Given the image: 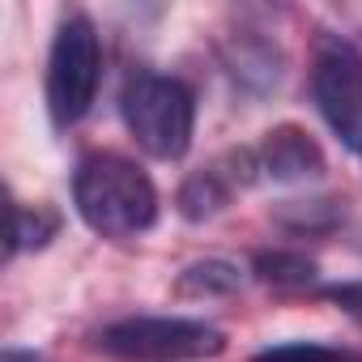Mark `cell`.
Returning a JSON list of instances; mask_svg holds the SVG:
<instances>
[{
  "instance_id": "cell-4",
  "label": "cell",
  "mask_w": 362,
  "mask_h": 362,
  "mask_svg": "<svg viewBox=\"0 0 362 362\" xmlns=\"http://www.w3.org/2000/svg\"><path fill=\"white\" fill-rule=\"evenodd\" d=\"M103 81V39L86 13H69L47 56V115L56 128H73L90 115Z\"/></svg>"
},
{
  "instance_id": "cell-12",
  "label": "cell",
  "mask_w": 362,
  "mask_h": 362,
  "mask_svg": "<svg viewBox=\"0 0 362 362\" xmlns=\"http://www.w3.org/2000/svg\"><path fill=\"white\" fill-rule=\"evenodd\" d=\"M252 362H354L345 349L320 345V341H286V345H269L260 349Z\"/></svg>"
},
{
  "instance_id": "cell-2",
  "label": "cell",
  "mask_w": 362,
  "mask_h": 362,
  "mask_svg": "<svg viewBox=\"0 0 362 362\" xmlns=\"http://www.w3.org/2000/svg\"><path fill=\"white\" fill-rule=\"evenodd\" d=\"M119 111H124L128 132L149 158L179 162L188 153L192 132H197V98L179 77L132 73L119 94Z\"/></svg>"
},
{
  "instance_id": "cell-8",
  "label": "cell",
  "mask_w": 362,
  "mask_h": 362,
  "mask_svg": "<svg viewBox=\"0 0 362 362\" xmlns=\"http://www.w3.org/2000/svg\"><path fill=\"white\" fill-rule=\"evenodd\" d=\"M277 226L290 235H328L345 222V201L341 197H311V201H281L273 209Z\"/></svg>"
},
{
  "instance_id": "cell-10",
  "label": "cell",
  "mask_w": 362,
  "mask_h": 362,
  "mask_svg": "<svg viewBox=\"0 0 362 362\" xmlns=\"http://www.w3.org/2000/svg\"><path fill=\"white\" fill-rule=\"evenodd\" d=\"M239 281H243V273H239L235 260L209 256V260L188 264L184 273L175 277V294L179 298H222V294H235Z\"/></svg>"
},
{
  "instance_id": "cell-6",
  "label": "cell",
  "mask_w": 362,
  "mask_h": 362,
  "mask_svg": "<svg viewBox=\"0 0 362 362\" xmlns=\"http://www.w3.org/2000/svg\"><path fill=\"white\" fill-rule=\"evenodd\" d=\"M260 179V162H256V149H226L218 153L209 166L192 170L184 184H179V197H175V209L184 222H209L218 218L235 192L252 188Z\"/></svg>"
},
{
  "instance_id": "cell-7",
  "label": "cell",
  "mask_w": 362,
  "mask_h": 362,
  "mask_svg": "<svg viewBox=\"0 0 362 362\" xmlns=\"http://www.w3.org/2000/svg\"><path fill=\"white\" fill-rule=\"evenodd\" d=\"M256 162L260 175L277 179V184H303V179L324 175V149L298 124H277L273 132H264V141L256 145Z\"/></svg>"
},
{
  "instance_id": "cell-9",
  "label": "cell",
  "mask_w": 362,
  "mask_h": 362,
  "mask_svg": "<svg viewBox=\"0 0 362 362\" xmlns=\"http://www.w3.org/2000/svg\"><path fill=\"white\" fill-rule=\"evenodd\" d=\"M252 273H256V281H264V286H273V290H307V286H315V277H320L315 260L303 256V252H290V247L256 252V256H252Z\"/></svg>"
},
{
  "instance_id": "cell-3",
  "label": "cell",
  "mask_w": 362,
  "mask_h": 362,
  "mask_svg": "<svg viewBox=\"0 0 362 362\" xmlns=\"http://www.w3.org/2000/svg\"><path fill=\"white\" fill-rule=\"evenodd\" d=\"M98 349L119 362H205L226 349V332L188 315H132L107 324Z\"/></svg>"
},
{
  "instance_id": "cell-11",
  "label": "cell",
  "mask_w": 362,
  "mask_h": 362,
  "mask_svg": "<svg viewBox=\"0 0 362 362\" xmlns=\"http://www.w3.org/2000/svg\"><path fill=\"white\" fill-rule=\"evenodd\" d=\"M60 214L52 205H13V239H9V256L18 252H43L56 235H60Z\"/></svg>"
},
{
  "instance_id": "cell-5",
  "label": "cell",
  "mask_w": 362,
  "mask_h": 362,
  "mask_svg": "<svg viewBox=\"0 0 362 362\" xmlns=\"http://www.w3.org/2000/svg\"><path fill=\"white\" fill-rule=\"evenodd\" d=\"M311 98L345 149L362 153V52L341 35H320L311 56Z\"/></svg>"
},
{
  "instance_id": "cell-14",
  "label": "cell",
  "mask_w": 362,
  "mask_h": 362,
  "mask_svg": "<svg viewBox=\"0 0 362 362\" xmlns=\"http://www.w3.org/2000/svg\"><path fill=\"white\" fill-rule=\"evenodd\" d=\"M0 362H43V358H35L26 349H5V354H0Z\"/></svg>"
},
{
  "instance_id": "cell-13",
  "label": "cell",
  "mask_w": 362,
  "mask_h": 362,
  "mask_svg": "<svg viewBox=\"0 0 362 362\" xmlns=\"http://www.w3.org/2000/svg\"><path fill=\"white\" fill-rule=\"evenodd\" d=\"M324 298H328V303H337L349 320H358V324H362V281H341V286H328V290H324Z\"/></svg>"
},
{
  "instance_id": "cell-1",
  "label": "cell",
  "mask_w": 362,
  "mask_h": 362,
  "mask_svg": "<svg viewBox=\"0 0 362 362\" xmlns=\"http://www.w3.org/2000/svg\"><path fill=\"white\" fill-rule=\"evenodd\" d=\"M73 205L103 239H136L158 222L153 179L119 153H90L73 175Z\"/></svg>"
}]
</instances>
